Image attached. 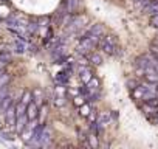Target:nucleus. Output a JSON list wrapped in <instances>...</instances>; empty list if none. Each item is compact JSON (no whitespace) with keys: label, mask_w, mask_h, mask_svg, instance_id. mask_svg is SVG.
<instances>
[{"label":"nucleus","mask_w":158,"mask_h":149,"mask_svg":"<svg viewBox=\"0 0 158 149\" xmlns=\"http://www.w3.org/2000/svg\"><path fill=\"white\" fill-rule=\"evenodd\" d=\"M98 45H99V48H101L104 53H107V54H115V53H116V50H118V47H116V45H113V44H110L106 37L99 39Z\"/></svg>","instance_id":"obj_1"},{"label":"nucleus","mask_w":158,"mask_h":149,"mask_svg":"<svg viewBox=\"0 0 158 149\" xmlns=\"http://www.w3.org/2000/svg\"><path fill=\"white\" fill-rule=\"evenodd\" d=\"M27 117H28V120H34V118L39 117V106L34 101H31L27 106Z\"/></svg>","instance_id":"obj_2"},{"label":"nucleus","mask_w":158,"mask_h":149,"mask_svg":"<svg viewBox=\"0 0 158 149\" xmlns=\"http://www.w3.org/2000/svg\"><path fill=\"white\" fill-rule=\"evenodd\" d=\"M143 11L149 16H155L158 14V0H150V2L143 8Z\"/></svg>","instance_id":"obj_3"},{"label":"nucleus","mask_w":158,"mask_h":149,"mask_svg":"<svg viewBox=\"0 0 158 149\" xmlns=\"http://www.w3.org/2000/svg\"><path fill=\"white\" fill-rule=\"evenodd\" d=\"M28 117H27V113H23V115H20V117H17V121H16V132L17 134H20L25 127H27V124H28Z\"/></svg>","instance_id":"obj_4"},{"label":"nucleus","mask_w":158,"mask_h":149,"mask_svg":"<svg viewBox=\"0 0 158 149\" xmlns=\"http://www.w3.org/2000/svg\"><path fill=\"white\" fill-rule=\"evenodd\" d=\"M33 100H34V103H36L37 106H40V104L44 103L45 96H44V92H42V89L36 87V89L33 90Z\"/></svg>","instance_id":"obj_5"},{"label":"nucleus","mask_w":158,"mask_h":149,"mask_svg":"<svg viewBox=\"0 0 158 149\" xmlns=\"http://www.w3.org/2000/svg\"><path fill=\"white\" fill-rule=\"evenodd\" d=\"M13 104H14V98H13L11 95H8V96H6V98L2 101V103H0V110H2V112L5 113V112H6V110H8V109H10Z\"/></svg>","instance_id":"obj_6"},{"label":"nucleus","mask_w":158,"mask_h":149,"mask_svg":"<svg viewBox=\"0 0 158 149\" xmlns=\"http://www.w3.org/2000/svg\"><path fill=\"white\" fill-rule=\"evenodd\" d=\"M87 34H93V36L101 37V36L104 34V27H102L101 23H95V25L89 30V33H87Z\"/></svg>","instance_id":"obj_7"},{"label":"nucleus","mask_w":158,"mask_h":149,"mask_svg":"<svg viewBox=\"0 0 158 149\" xmlns=\"http://www.w3.org/2000/svg\"><path fill=\"white\" fill-rule=\"evenodd\" d=\"M20 138H22L25 143H28L30 140H33V129L27 126V127H25V129L20 132Z\"/></svg>","instance_id":"obj_8"},{"label":"nucleus","mask_w":158,"mask_h":149,"mask_svg":"<svg viewBox=\"0 0 158 149\" xmlns=\"http://www.w3.org/2000/svg\"><path fill=\"white\" fill-rule=\"evenodd\" d=\"M65 5H67V10L70 14L76 13L77 6H79V0H65Z\"/></svg>","instance_id":"obj_9"},{"label":"nucleus","mask_w":158,"mask_h":149,"mask_svg":"<svg viewBox=\"0 0 158 149\" xmlns=\"http://www.w3.org/2000/svg\"><path fill=\"white\" fill-rule=\"evenodd\" d=\"M79 74H81V81H82L84 84H87V83L93 78V74H92V71H90L89 67H87L85 70H82V71H79Z\"/></svg>","instance_id":"obj_10"},{"label":"nucleus","mask_w":158,"mask_h":149,"mask_svg":"<svg viewBox=\"0 0 158 149\" xmlns=\"http://www.w3.org/2000/svg\"><path fill=\"white\" fill-rule=\"evenodd\" d=\"M87 57H89V62H92L93 65H101L102 64V57L98 53H90Z\"/></svg>","instance_id":"obj_11"},{"label":"nucleus","mask_w":158,"mask_h":149,"mask_svg":"<svg viewBox=\"0 0 158 149\" xmlns=\"http://www.w3.org/2000/svg\"><path fill=\"white\" fill-rule=\"evenodd\" d=\"M110 118H112V115H110V112H101L99 115H98V120H96V123H99V124H106V123H109L110 121Z\"/></svg>","instance_id":"obj_12"},{"label":"nucleus","mask_w":158,"mask_h":149,"mask_svg":"<svg viewBox=\"0 0 158 149\" xmlns=\"http://www.w3.org/2000/svg\"><path fill=\"white\" fill-rule=\"evenodd\" d=\"M20 101H22L23 104H27V106H28V104H30V103L33 101V93H31V92H28V90H23Z\"/></svg>","instance_id":"obj_13"},{"label":"nucleus","mask_w":158,"mask_h":149,"mask_svg":"<svg viewBox=\"0 0 158 149\" xmlns=\"http://www.w3.org/2000/svg\"><path fill=\"white\" fill-rule=\"evenodd\" d=\"M10 81H11V76H10V74L8 73H2V74H0V87H2V86H8L10 84Z\"/></svg>","instance_id":"obj_14"},{"label":"nucleus","mask_w":158,"mask_h":149,"mask_svg":"<svg viewBox=\"0 0 158 149\" xmlns=\"http://www.w3.org/2000/svg\"><path fill=\"white\" fill-rule=\"evenodd\" d=\"M87 140H89V144H90V147H98V146H99V143H98V138H96V135H95V134H90V135L87 137Z\"/></svg>","instance_id":"obj_15"},{"label":"nucleus","mask_w":158,"mask_h":149,"mask_svg":"<svg viewBox=\"0 0 158 149\" xmlns=\"http://www.w3.org/2000/svg\"><path fill=\"white\" fill-rule=\"evenodd\" d=\"M8 95H10V89H8V86H2V87H0V103H2Z\"/></svg>","instance_id":"obj_16"},{"label":"nucleus","mask_w":158,"mask_h":149,"mask_svg":"<svg viewBox=\"0 0 158 149\" xmlns=\"http://www.w3.org/2000/svg\"><path fill=\"white\" fill-rule=\"evenodd\" d=\"M0 61L2 62H11V56H10V53L8 51H0Z\"/></svg>","instance_id":"obj_17"},{"label":"nucleus","mask_w":158,"mask_h":149,"mask_svg":"<svg viewBox=\"0 0 158 149\" xmlns=\"http://www.w3.org/2000/svg\"><path fill=\"white\" fill-rule=\"evenodd\" d=\"M90 112H92V110H90V106L84 103V104L81 106V115H82V117H89Z\"/></svg>","instance_id":"obj_18"},{"label":"nucleus","mask_w":158,"mask_h":149,"mask_svg":"<svg viewBox=\"0 0 158 149\" xmlns=\"http://www.w3.org/2000/svg\"><path fill=\"white\" fill-rule=\"evenodd\" d=\"M16 51H17V53H23V51H25V44L20 42V40H17V42H16Z\"/></svg>","instance_id":"obj_19"},{"label":"nucleus","mask_w":158,"mask_h":149,"mask_svg":"<svg viewBox=\"0 0 158 149\" xmlns=\"http://www.w3.org/2000/svg\"><path fill=\"white\" fill-rule=\"evenodd\" d=\"M150 25H152L153 28H158V14L150 16Z\"/></svg>","instance_id":"obj_20"},{"label":"nucleus","mask_w":158,"mask_h":149,"mask_svg":"<svg viewBox=\"0 0 158 149\" xmlns=\"http://www.w3.org/2000/svg\"><path fill=\"white\" fill-rule=\"evenodd\" d=\"M84 103H85V98H84V96H76V98H74V104L79 106V107H81Z\"/></svg>","instance_id":"obj_21"},{"label":"nucleus","mask_w":158,"mask_h":149,"mask_svg":"<svg viewBox=\"0 0 158 149\" xmlns=\"http://www.w3.org/2000/svg\"><path fill=\"white\" fill-rule=\"evenodd\" d=\"M54 104L59 106V107H62V106L65 104V98H64V96H57V98L54 100Z\"/></svg>","instance_id":"obj_22"},{"label":"nucleus","mask_w":158,"mask_h":149,"mask_svg":"<svg viewBox=\"0 0 158 149\" xmlns=\"http://www.w3.org/2000/svg\"><path fill=\"white\" fill-rule=\"evenodd\" d=\"M87 118H89V120H90L92 123H96V120H98V117H96V113H95V112H90Z\"/></svg>","instance_id":"obj_23"},{"label":"nucleus","mask_w":158,"mask_h":149,"mask_svg":"<svg viewBox=\"0 0 158 149\" xmlns=\"http://www.w3.org/2000/svg\"><path fill=\"white\" fill-rule=\"evenodd\" d=\"M127 86H129V87H130V89H132V90H133V89H135V87H138V84H136V83H135V81H129V83H127Z\"/></svg>","instance_id":"obj_24"},{"label":"nucleus","mask_w":158,"mask_h":149,"mask_svg":"<svg viewBox=\"0 0 158 149\" xmlns=\"http://www.w3.org/2000/svg\"><path fill=\"white\" fill-rule=\"evenodd\" d=\"M3 137H5L6 140H13V138H14V137H13L11 134H8V132H3Z\"/></svg>","instance_id":"obj_25"},{"label":"nucleus","mask_w":158,"mask_h":149,"mask_svg":"<svg viewBox=\"0 0 158 149\" xmlns=\"http://www.w3.org/2000/svg\"><path fill=\"white\" fill-rule=\"evenodd\" d=\"M5 71V62H2V61H0V74H2Z\"/></svg>","instance_id":"obj_26"},{"label":"nucleus","mask_w":158,"mask_h":149,"mask_svg":"<svg viewBox=\"0 0 158 149\" xmlns=\"http://www.w3.org/2000/svg\"><path fill=\"white\" fill-rule=\"evenodd\" d=\"M153 68H155V70H156V73H158V62H155V64H153Z\"/></svg>","instance_id":"obj_27"},{"label":"nucleus","mask_w":158,"mask_h":149,"mask_svg":"<svg viewBox=\"0 0 158 149\" xmlns=\"http://www.w3.org/2000/svg\"><path fill=\"white\" fill-rule=\"evenodd\" d=\"M155 123H158V118H156V120H155Z\"/></svg>","instance_id":"obj_28"},{"label":"nucleus","mask_w":158,"mask_h":149,"mask_svg":"<svg viewBox=\"0 0 158 149\" xmlns=\"http://www.w3.org/2000/svg\"><path fill=\"white\" fill-rule=\"evenodd\" d=\"M133 2H138V0H133Z\"/></svg>","instance_id":"obj_29"}]
</instances>
